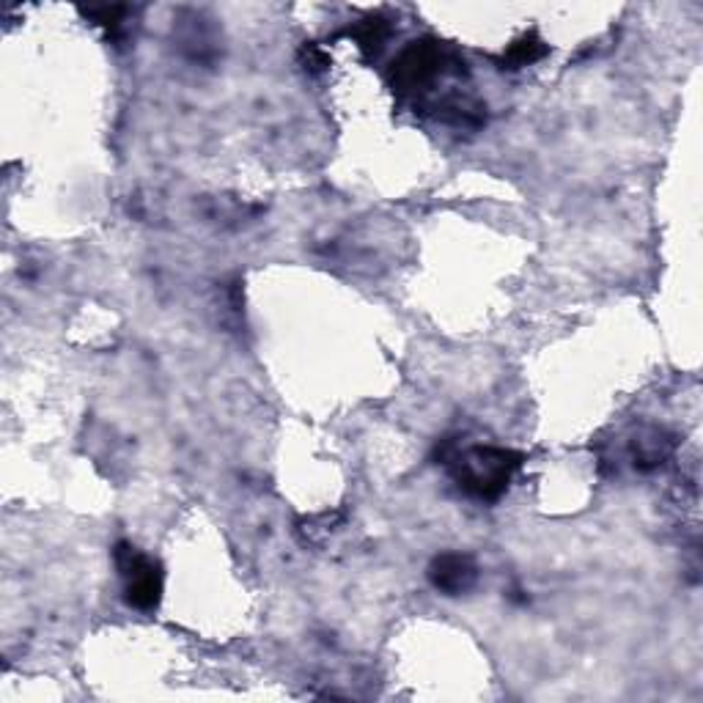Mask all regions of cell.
Listing matches in <instances>:
<instances>
[{
    "instance_id": "cell-1",
    "label": "cell",
    "mask_w": 703,
    "mask_h": 703,
    "mask_svg": "<svg viewBox=\"0 0 703 703\" xmlns=\"http://www.w3.org/2000/svg\"><path fill=\"white\" fill-rule=\"evenodd\" d=\"M517 468L519 453L506 451V448H473L457 459L453 479L468 495L479 497V501H497L506 492Z\"/></svg>"
},
{
    "instance_id": "cell-2",
    "label": "cell",
    "mask_w": 703,
    "mask_h": 703,
    "mask_svg": "<svg viewBox=\"0 0 703 703\" xmlns=\"http://www.w3.org/2000/svg\"><path fill=\"white\" fill-rule=\"evenodd\" d=\"M116 567L127 578V602L141 611L157 607L160 594H163V574L157 563L132 545L116 547Z\"/></svg>"
},
{
    "instance_id": "cell-3",
    "label": "cell",
    "mask_w": 703,
    "mask_h": 703,
    "mask_svg": "<svg viewBox=\"0 0 703 703\" xmlns=\"http://www.w3.org/2000/svg\"><path fill=\"white\" fill-rule=\"evenodd\" d=\"M448 55L442 53L440 44H413L407 53L398 58L396 69H393V86L398 91H420L429 83H435L437 77L446 72Z\"/></svg>"
},
{
    "instance_id": "cell-4",
    "label": "cell",
    "mask_w": 703,
    "mask_h": 703,
    "mask_svg": "<svg viewBox=\"0 0 703 703\" xmlns=\"http://www.w3.org/2000/svg\"><path fill=\"white\" fill-rule=\"evenodd\" d=\"M429 578L435 583L437 591L448 596L468 594L470 589L479 580V569H475L473 558L462 556V552H446V556L437 558L429 569Z\"/></svg>"
},
{
    "instance_id": "cell-5",
    "label": "cell",
    "mask_w": 703,
    "mask_h": 703,
    "mask_svg": "<svg viewBox=\"0 0 703 703\" xmlns=\"http://www.w3.org/2000/svg\"><path fill=\"white\" fill-rule=\"evenodd\" d=\"M673 437L668 435L666 429H657V426H649V429L638 431L633 440V459L635 468L640 470H655L666 462L673 453Z\"/></svg>"
},
{
    "instance_id": "cell-6",
    "label": "cell",
    "mask_w": 703,
    "mask_h": 703,
    "mask_svg": "<svg viewBox=\"0 0 703 703\" xmlns=\"http://www.w3.org/2000/svg\"><path fill=\"white\" fill-rule=\"evenodd\" d=\"M545 53H547L545 42L536 39L534 33H528V36H523L519 42L512 44V50L506 53V64L512 66V69H517V66L534 64V61H539Z\"/></svg>"
},
{
    "instance_id": "cell-7",
    "label": "cell",
    "mask_w": 703,
    "mask_h": 703,
    "mask_svg": "<svg viewBox=\"0 0 703 703\" xmlns=\"http://www.w3.org/2000/svg\"><path fill=\"white\" fill-rule=\"evenodd\" d=\"M391 33V25L380 17H371V20H363L358 28H354V39L360 42V47L365 50H380L382 42L387 39Z\"/></svg>"
},
{
    "instance_id": "cell-8",
    "label": "cell",
    "mask_w": 703,
    "mask_h": 703,
    "mask_svg": "<svg viewBox=\"0 0 703 703\" xmlns=\"http://www.w3.org/2000/svg\"><path fill=\"white\" fill-rule=\"evenodd\" d=\"M303 55H306V64L311 72H319L325 64H328V55H325L319 47H314V44H308V47L303 50Z\"/></svg>"
}]
</instances>
